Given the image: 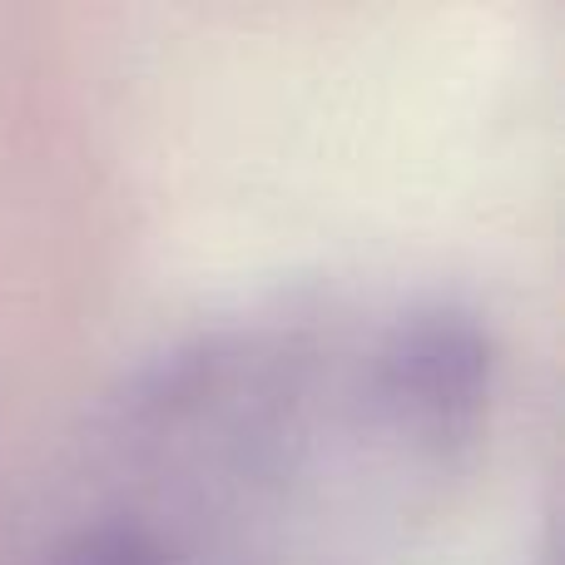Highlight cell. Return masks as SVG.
Instances as JSON below:
<instances>
[{"label": "cell", "instance_id": "6da1fadb", "mask_svg": "<svg viewBox=\"0 0 565 565\" xmlns=\"http://www.w3.org/2000/svg\"><path fill=\"white\" fill-rule=\"evenodd\" d=\"M45 565H164V551L145 526H95L55 546Z\"/></svg>", "mask_w": 565, "mask_h": 565}]
</instances>
